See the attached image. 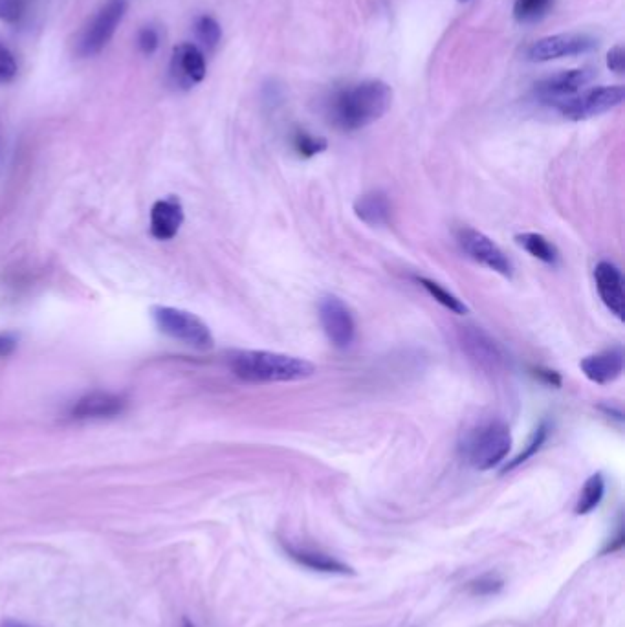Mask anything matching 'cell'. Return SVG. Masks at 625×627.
Returning a JSON list of instances; mask_svg holds the SVG:
<instances>
[{"label": "cell", "instance_id": "1", "mask_svg": "<svg viewBox=\"0 0 625 627\" xmlns=\"http://www.w3.org/2000/svg\"><path fill=\"white\" fill-rule=\"evenodd\" d=\"M393 105V88L369 79L336 90L327 101L329 121L343 132H354L382 120Z\"/></svg>", "mask_w": 625, "mask_h": 627}, {"label": "cell", "instance_id": "2", "mask_svg": "<svg viewBox=\"0 0 625 627\" xmlns=\"http://www.w3.org/2000/svg\"><path fill=\"white\" fill-rule=\"evenodd\" d=\"M230 367L237 378L250 384H285L307 380L316 365L281 352L241 351L231 356Z\"/></svg>", "mask_w": 625, "mask_h": 627}, {"label": "cell", "instance_id": "3", "mask_svg": "<svg viewBox=\"0 0 625 627\" xmlns=\"http://www.w3.org/2000/svg\"><path fill=\"white\" fill-rule=\"evenodd\" d=\"M512 450V433L503 422H488L470 433L464 442V457L475 470L488 472L505 462Z\"/></svg>", "mask_w": 625, "mask_h": 627}, {"label": "cell", "instance_id": "4", "mask_svg": "<svg viewBox=\"0 0 625 627\" xmlns=\"http://www.w3.org/2000/svg\"><path fill=\"white\" fill-rule=\"evenodd\" d=\"M153 318L156 327L165 336L193 347L197 351H209L215 345V338L202 319L175 307H154Z\"/></svg>", "mask_w": 625, "mask_h": 627}, {"label": "cell", "instance_id": "5", "mask_svg": "<svg viewBox=\"0 0 625 627\" xmlns=\"http://www.w3.org/2000/svg\"><path fill=\"white\" fill-rule=\"evenodd\" d=\"M127 13V2L125 0H110L101 10L83 26V30L77 33L76 43H74V54L81 59L98 55L114 33L118 30L123 17Z\"/></svg>", "mask_w": 625, "mask_h": 627}, {"label": "cell", "instance_id": "6", "mask_svg": "<svg viewBox=\"0 0 625 627\" xmlns=\"http://www.w3.org/2000/svg\"><path fill=\"white\" fill-rule=\"evenodd\" d=\"M624 98L625 88L622 85L591 88L582 94H576L572 98L556 103V109L560 110L561 116L567 120H589V118L616 109L618 105H622Z\"/></svg>", "mask_w": 625, "mask_h": 627}, {"label": "cell", "instance_id": "7", "mask_svg": "<svg viewBox=\"0 0 625 627\" xmlns=\"http://www.w3.org/2000/svg\"><path fill=\"white\" fill-rule=\"evenodd\" d=\"M598 48V39L589 33H558L543 37L527 50L528 61L549 63L554 59L591 54Z\"/></svg>", "mask_w": 625, "mask_h": 627}, {"label": "cell", "instance_id": "8", "mask_svg": "<svg viewBox=\"0 0 625 627\" xmlns=\"http://www.w3.org/2000/svg\"><path fill=\"white\" fill-rule=\"evenodd\" d=\"M457 239L462 246V250L472 257L473 261L486 266L495 274L512 277L514 275V264L506 257L505 252L495 244L483 231L473 230V228H462L457 233Z\"/></svg>", "mask_w": 625, "mask_h": 627}, {"label": "cell", "instance_id": "9", "mask_svg": "<svg viewBox=\"0 0 625 627\" xmlns=\"http://www.w3.org/2000/svg\"><path fill=\"white\" fill-rule=\"evenodd\" d=\"M319 321L330 343L338 349L351 347L356 338V323L351 310L340 297L327 296L319 301Z\"/></svg>", "mask_w": 625, "mask_h": 627}, {"label": "cell", "instance_id": "10", "mask_svg": "<svg viewBox=\"0 0 625 627\" xmlns=\"http://www.w3.org/2000/svg\"><path fill=\"white\" fill-rule=\"evenodd\" d=\"M596 77L594 68H574L556 76L547 77L534 88V94L543 103H560L563 99L580 94Z\"/></svg>", "mask_w": 625, "mask_h": 627}, {"label": "cell", "instance_id": "11", "mask_svg": "<svg viewBox=\"0 0 625 627\" xmlns=\"http://www.w3.org/2000/svg\"><path fill=\"white\" fill-rule=\"evenodd\" d=\"M171 79L176 87L189 88L197 87L198 83L204 81L206 77V57L197 44L182 43L173 48L171 55Z\"/></svg>", "mask_w": 625, "mask_h": 627}, {"label": "cell", "instance_id": "12", "mask_svg": "<svg viewBox=\"0 0 625 627\" xmlns=\"http://www.w3.org/2000/svg\"><path fill=\"white\" fill-rule=\"evenodd\" d=\"M594 283L609 312L615 314L618 319H624V275L618 270V266L609 261H600L594 266Z\"/></svg>", "mask_w": 625, "mask_h": 627}, {"label": "cell", "instance_id": "13", "mask_svg": "<svg viewBox=\"0 0 625 627\" xmlns=\"http://www.w3.org/2000/svg\"><path fill=\"white\" fill-rule=\"evenodd\" d=\"M580 369L593 384H611L624 373V351L620 347H613L598 354H591L583 358Z\"/></svg>", "mask_w": 625, "mask_h": 627}, {"label": "cell", "instance_id": "14", "mask_svg": "<svg viewBox=\"0 0 625 627\" xmlns=\"http://www.w3.org/2000/svg\"><path fill=\"white\" fill-rule=\"evenodd\" d=\"M184 222V208L176 197H167L154 202L151 209V235L158 241H171Z\"/></svg>", "mask_w": 625, "mask_h": 627}, {"label": "cell", "instance_id": "15", "mask_svg": "<svg viewBox=\"0 0 625 627\" xmlns=\"http://www.w3.org/2000/svg\"><path fill=\"white\" fill-rule=\"evenodd\" d=\"M127 407V400L114 393L94 391L79 398L72 407V417L76 418H112L118 417Z\"/></svg>", "mask_w": 625, "mask_h": 627}, {"label": "cell", "instance_id": "16", "mask_svg": "<svg viewBox=\"0 0 625 627\" xmlns=\"http://www.w3.org/2000/svg\"><path fill=\"white\" fill-rule=\"evenodd\" d=\"M283 547H285V552L290 560H294L299 565L312 569V571L327 572V574H352L354 572L349 565L341 563L334 556L325 554L321 550L296 547V545H286V543H283Z\"/></svg>", "mask_w": 625, "mask_h": 627}, {"label": "cell", "instance_id": "17", "mask_svg": "<svg viewBox=\"0 0 625 627\" xmlns=\"http://www.w3.org/2000/svg\"><path fill=\"white\" fill-rule=\"evenodd\" d=\"M354 213L369 226H384L391 217V204L382 191H371L354 202Z\"/></svg>", "mask_w": 625, "mask_h": 627}, {"label": "cell", "instance_id": "18", "mask_svg": "<svg viewBox=\"0 0 625 627\" xmlns=\"http://www.w3.org/2000/svg\"><path fill=\"white\" fill-rule=\"evenodd\" d=\"M517 244L530 253L534 259H538L541 263L556 266L560 263V252L552 242L541 235V233H521L516 237Z\"/></svg>", "mask_w": 625, "mask_h": 627}, {"label": "cell", "instance_id": "19", "mask_svg": "<svg viewBox=\"0 0 625 627\" xmlns=\"http://www.w3.org/2000/svg\"><path fill=\"white\" fill-rule=\"evenodd\" d=\"M605 495V479L602 473H594L587 483L583 486L580 499L576 503V514L578 516H585V514H591L593 510H596Z\"/></svg>", "mask_w": 625, "mask_h": 627}, {"label": "cell", "instance_id": "20", "mask_svg": "<svg viewBox=\"0 0 625 627\" xmlns=\"http://www.w3.org/2000/svg\"><path fill=\"white\" fill-rule=\"evenodd\" d=\"M554 6V0H516L514 19L519 24H536L543 21Z\"/></svg>", "mask_w": 625, "mask_h": 627}, {"label": "cell", "instance_id": "21", "mask_svg": "<svg viewBox=\"0 0 625 627\" xmlns=\"http://www.w3.org/2000/svg\"><path fill=\"white\" fill-rule=\"evenodd\" d=\"M417 281L418 285L422 286V288L428 292L429 296L433 297L442 307L448 308V310L459 314V316L468 314V307L462 303L461 299L457 296H453L446 288H442L439 283L431 281L428 277H417Z\"/></svg>", "mask_w": 625, "mask_h": 627}, {"label": "cell", "instance_id": "22", "mask_svg": "<svg viewBox=\"0 0 625 627\" xmlns=\"http://www.w3.org/2000/svg\"><path fill=\"white\" fill-rule=\"evenodd\" d=\"M195 35H197L198 43L202 44L206 50H213L222 39V28H220L219 21L213 19L211 15H200L195 21Z\"/></svg>", "mask_w": 625, "mask_h": 627}, {"label": "cell", "instance_id": "23", "mask_svg": "<svg viewBox=\"0 0 625 627\" xmlns=\"http://www.w3.org/2000/svg\"><path fill=\"white\" fill-rule=\"evenodd\" d=\"M547 437H549V422H547V420H543V422L539 424L538 428H536V431L532 433V437L528 440L525 451H521L514 461L506 464L505 472H508V470H514L517 466H521L523 462H527L530 457H534V455L541 450V446L545 444Z\"/></svg>", "mask_w": 625, "mask_h": 627}, {"label": "cell", "instance_id": "24", "mask_svg": "<svg viewBox=\"0 0 625 627\" xmlns=\"http://www.w3.org/2000/svg\"><path fill=\"white\" fill-rule=\"evenodd\" d=\"M294 147H296L299 156L312 158V156H316V154L323 153V151L329 147V143H327L325 138H321V136H312V134H308V132L299 131L296 132V136H294Z\"/></svg>", "mask_w": 625, "mask_h": 627}, {"label": "cell", "instance_id": "25", "mask_svg": "<svg viewBox=\"0 0 625 627\" xmlns=\"http://www.w3.org/2000/svg\"><path fill=\"white\" fill-rule=\"evenodd\" d=\"M503 585L505 582L499 574L488 572V574H483V576H479V578L468 583V591L473 596H492V594L499 593L503 589Z\"/></svg>", "mask_w": 625, "mask_h": 627}, {"label": "cell", "instance_id": "26", "mask_svg": "<svg viewBox=\"0 0 625 627\" xmlns=\"http://www.w3.org/2000/svg\"><path fill=\"white\" fill-rule=\"evenodd\" d=\"M17 77V61L10 48L0 41V85H8Z\"/></svg>", "mask_w": 625, "mask_h": 627}, {"label": "cell", "instance_id": "27", "mask_svg": "<svg viewBox=\"0 0 625 627\" xmlns=\"http://www.w3.org/2000/svg\"><path fill=\"white\" fill-rule=\"evenodd\" d=\"M26 13V0H0V21L17 24Z\"/></svg>", "mask_w": 625, "mask_h": 627}, {"label": "cell", "instance_id": "28", "mask_svg": "<svg viewBox=\"0 0 625 627\" xmlns=\"http://www.w3.org/2000/svg\"><path fill=\"white\" fill-rule=\"evenodd\" d=\"M160 46V35L153 26H143L138 33V48L143 55H153Z\"/></svg>", "mask_w": 625, "mask_h": 627}, {"label": "cell", "instance_id": "29", "mask_svg": "<svg viewBox=\"0 0 625 627\" xmlns=\"http://www.w3.org/2000/svg\"><path fill=\"white\" fill-rule=\"evenodd\" d=\"M607 66H609V70H611V72H615V74H624V46H620V44H618L615 48H611V52L607 54Z\"/></svg>", "mask_w": 625, "mask_h": 627}, {"label": "cell", "instance_id": "30", "mask_svg": "<svg viewBox=\"0 0 625 627\" xmlns=\"http://www.w3.org/2000/svg\"><path fill=\"white\" fill-rule=\"evenodd\" d=\"M17 347V338L13 334H0V358L10 356Z\"/></svg>", "mask_w": 625, "mask_h": 627}, {"label": "cell", "instance_id": "31", "mask_svg": "<svg viewBox=\"0 0 625 627\" xmlns=\"http://www.w3.org/2000/svg\"><path fill=\"white\" fill-rule=\"evenodd\" d=\"M184 627H195V626H193L191 622H187V620H184Z\"/></svg>", "mask_w": 625, "mask_h": 627}, {"label": "cell", "instance_id": "32", "mask_svg": "<svg viewBox=\"0 0 625 627\" xmlns=\"http://www.w3.org/2000/svg\"><path fill=\"white\" fill-rule=\"evenodd\" d=\"M461 2H468V0H461Z\"/></svg>", "mask_w": 625, "mask_h": 627}, {"label": "cell", "instance_id": "33", "mask_svg": "<svg viewBox=\"0 0 625 627\" xmlns=\"http://www.w3.org/2000/svg\"><path fill=\"white\" fill-rule=\"evenodd\" d=\"M8 627H22V626H8Z\"/></svg>", "mask_w": 625, "mask_h": 627}]
</instances>
